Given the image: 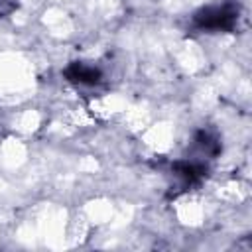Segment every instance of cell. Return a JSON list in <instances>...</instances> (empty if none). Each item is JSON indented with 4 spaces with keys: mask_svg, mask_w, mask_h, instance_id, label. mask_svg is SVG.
Segmentation results:
<instances>
[{
    "mask_svg": "<svg viewBox=\"0 0 252 252\" xmlns=\"http://www.w3.org/2000/svg\"><path fill=\"white\" fill-rule=\"evenodd\" d=\"M65 77L69 83H73L77 87H87V89L98 87L104 79L100 67L94 63H87V61H73L71 65H67Z\"/></svg>",
    "mask_w": 252,
    "mask_h": 252,
    "instance_id": "3",
    "label": "cell"
},
{
    "mask_svg": "<svg viewBox=\"0 0 252 252\" xmlns=\"http://www.w3.org/2000/svg\"><path fill=\"white\" fill-rule=\"evenodd\" d=\"M18 8V0H0V16H10Z\"/></svg>",
    "mask_w": 252,
    "mask_h": 252,
    "instance_id": "4",
    "label": "cell"
},
{
    "mask_svg": "<svg viewBox=\"0 0 252 252\" xmlns=\"http://www.w3.org/2000/svg\"><path fill=\"white\" fill-rule=\"evenodd\" d=\"M220 150H222V146H220L219 134L215 130H211V128H201V130H197L193 134V140L189 144L185 159L209 169L211 161L220 154Z\"/></svg>",
    "mask_w": 252,
    "mask_h": 252,
    "instance_id": "2",
    "label": "cell"
},
{
    "mask_svg": "<svg viewBox=\"0 0 252 252\" xmlns=\"http://www.w3.org/2000/svg\"><path fill=\"white\" fill-rule=\"evenodd\" d=\"M240 18V4L236 0H224L219 4H209L199 8L193 18L191 24L195 30L199 32H230L234 30V26L238 24Z\"/></svg>",
    "mask_w": 252,
    "mask_h": 252,
    "instance_id": "1",
    "label": "cell"
}]
</instances>
